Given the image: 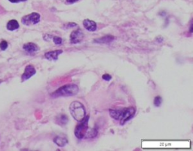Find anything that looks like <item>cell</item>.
<instances>
[{"mask_svg":"<svg viewBox=\"0 0 193 151\" xmlns=\"http://www.w3.org/2000/svg\"><path fill=\"white\" fill-rule=\"evenodd\" d=\"M136 110L133 107H125L121 110H109V115L115 120L119 122L121 126H124L125 123L133 118Z\"/></svg>","mask_w":193,"mask_h":151,"instance_id":"1","label":"cell"},{"mask_svg":"<svg viewBox=\"0 0 193 151\" xmlns=\"http://www.w3.org/2000/svg\"><path fill=\"white\" fill-rule=\"evenodd\" d=\"M78 91H79V88H78L77 85H65V86L59 88L55 91L51 93V97L54 98L60 97H71V96H74L78 94Z\"/></svg>","mask_w":193,"mask_h":151,"instance_id":"2","label":"cell"},{"mask_svg":"<svg viewBox=\"0 0 193 151\" xmlns=\"http://www.w3.org/2000/svg\"><path fill=\"white\" fill-rule=\"evenodd\" d=\"M70 112L72 116L76 120L80 122L86 116V110L85 106L79 101H73L70 106Z\"/></svg>","mask_w":193,"mask_h":151,"instance_id":"3","label":"cell"},{"mask_svg":"<svg viewBox=\"0 0 193 151\" xmlns=\"http://www.w3.org/2000/svg\"><path fill=\"white\" fill-rule=\"evenodd\" d=\"M88 120H89V116H85V117L82 120L79 122L78 125L75 126L74 130L75 136L78 139H82L85 138V134L88 129Z\"/></svg>","mask_w":193,"mask_h":151,"instance_id":"4","label":"cell"},{"mask_svg":"<svg viewBox=\"0 0 193 151\" xmlns=\"http://www.w3.org/2000/svg\"><path fill=\"white\" fill-rule=\"evenodd\" d=\"M40 18H41V16L38 13L33 12L31 14L24 16L21 19V22L24 25L26 26L35 25L40 21Z\"/></svg>","mask_w":193,"mask_h":151,"instance_id":"5","label":"cell"},{"mask_svg":"<svg viewBox=\"0 0 193 151\" xmlns=\"http://www.w3.org/2000/svg\"><path fill=\"white\" fill-rule=\"evenodd\" d=\"M84 33L80 29L72 31L70 35V42L72 44H78L80 43L84 39Z\"/></svg>","mask_w":193,"mask_h":151,"instance_id":"6","label":"cell"},{"mask_svg":"<svg viewBox=\"0 0 193 151\" xmlns=\"http://www.w3.org/2000/svg\"><path fill=\"white\" fill-rule=\"evenodd\" d=\"M36 73V70L35 69V67H33L31 64H29L26 67L25 70H24L23 75L21 76V81L24 82L26 80L29 79L31 78L33 76H34Z\"/></svg>","mask_w":193,"mask_h":151,"instance_id":"7","label":"cell"},{"mask_svg":"<svg viewBox=\"0 0 193 151\" xmlns=\"http://www.w3.org/2000/svg\"><path fill=\"white\" fill-rule=\"evenodd\" d=\"M62 53L63 50H61V49L48 51V52H46L45 54V57L49 61H57L58 59L59 55L62 54Z\"/></svg>","mask_w":193,"mask_h":151,"instance_id":"8","label":"cell"},{"mask_svg":"<svg viewBox=\"0 0 193 151\" xmlns=\"http://www.w3.org/2000/svg\"><path fill=\"white\" fill-rule=\"evenodd\" d=\"M83 26L88 31L94 32L96 30V24L94 20H89V19H85L83 20Z\"/></svg>","mask_w":193,"mask_h":151,"instance_id":"9","label":"cell"},{"mask_svg":"<svg viewBox=\"0 0 193 151\" xmlns=\"http://www.w3.org/2000/svg\"><path fill=\"white\" fill-rule=\"evenodd\" d=\"M23 49L24 51H26L28 53H30V54H32V53H35L39 50L38 46H37L36 44H35V43H33V42H28V43L24 44L23 46Z\"/></svg>","mask_w":193,"mask_h":151,"instance_id":"10","label":"cell"},{"mask_svg":"<svg viewBox=\"0 0 193 151\" xmlns=\"http://www.w3.org/2000/svg\"><path fill=\"white\" fill-rule=\"evenodd\" d=\"M114 39H115V37L113 36L107 35V36H104L103 37L96 39L94 40V42L99 43V44H108V43L112 42Z\"/></svg>","mask_w":193,"mask_h":151,"instance_id":"11","label":"cell"},{"mask_svg":"<svg viewBox=\"0 0 193 151\" xmlns=\"http://www.w3.org/2000/svg\"><path fill=\"white\" fill-rule=\"evenodd\" d=\"M55 123L59 126H65L68 123V117L64 114H60L56 117Z\"/></svg>","mask_w":193,"mask_h":151,"instance_id":"12","label":"cell"},{"mask_svg":"<svg viewBox=\"0 0 193 151\" xmlns=\"http://www.w3.org/2000/svg\"><path fill=\"white\" fill-rule=\"evenodd\" d=\"M54 142L59 147H64L66 144L68 143V140L65 137H60V136H57L54 138Z\"/></svg>","mask_w":193,"mask_h":151,"instance_id":"13","label":"cell"},{"mask_svg":"<svg viewBox=\"0 0 193 151\" xmlns=\"http://www.w3.org/2000/svg\"><path fill=\"white\" fill-rule=\"evenodd\" d=\"M19 27H20V25H19L17 20H9V21L8 22L7 26H6L8 30H10V31H14V30H17V29L19 28Z\"/></svg>","mask_w":193,"mask_h":151,"instance_id":"14","label":"cell"},{"mask_svg":"<svg viewBox=\"0 0 193 151\" xmlns=\"http://www.w3.org/2000/svg\"><path fill=\"white\" fill-rule=\"evenodd\" d=\"M97 130L96 129V128H92V129H91V131H87L86 134H85V137L87 138H95L96 135H97Z\"/></svg>","mask_w":193,"mask_h":151,"instance_id":"15","label":"cell"},{"mask_svg":"<svg viewBox=\"0 0 193 151\" xmlns=\"http://www.w3.org/2000/svg\"><path fill=\"white\" fill-rule=\"evenodd\" d=\"M162 97H161V96H157V97H155V99H154V105H155V107H158L162 105Z\"/></svg>","mask_w":193,"mask_h":151,"instance_id":"16","label":"cell"},{"mask_svg":"<svg viewBox=\"0 0 193 151\" xmlns=\"http://www.w3.org/2000/svg\"><path fill=\"white\" fill-rule=\"evenodd\" d=\"M8 46H9V44H8L7 42H6L5 40H3V41H2L1 42H0V49H1L2 51L6 50L8 48Z\"/></svg>","mask_w":193,"mask_h":151,"instance_id":"17","label":"cell"},{"mask_svg":"<svg viewBox=\"0 0 193 151\" xmlns=\"http://www.w3.org/2000/svg\"><path fill=\"white\" fill-rule=\"evenodd\" d=\"M52 38H53V40H54V42L55 43L56 45L62 44L63 39L60 37H59V36H54V37H52Z\"/></svg>","mask_w":193,"mask_h":151,"instance_id":"18","label":"cell"},{"mask_svg":"<svg viewBox=\"0 0 193 151\" xmlns=\"http://www.w3.org/2000/svg\"><path fill=\"white\" fill-rule=\"evenodd\" d=\"M102 78H103V79H104V80H106V81H109V80H111L112 79V76H111L110 75H109V74H104V75H103V76H102Z\"/></svg>","mask_w":193,"mask_h":151,"instance_id":"19","label":"cell"},{"mask_svg":"<svg viewBox=\"0 0 193 151\" xmlns=\"http://www.w3.org/2000/svg\"><path fill=\"white\" fill-rule=\"evenodd\" d=\"M9 1L12 3H18V2H25V1H27V0H9Z\"/></svg>","mask_w":193,"mask_h":151,"instance_id":"20","label":"cell"},{"mask_svg":"<svg viewBox=\"0 0 193 151\" xmlns=\"http://www.w3.org/2000/svg\"><path fill=\"white\" fill-rule=\"evenodd\" d=\"M75 26H76V24H75V23H69V24H67V26H66V27H75Z\"/></svg>","mask_w":193,"mask_h":151,"instance_id":"21","label":"cell"},{"mask_svg":"<svg viewBox=\"0 0 193 151\" xmlns=\"http://www.w3.org/2000/svg\"><path fill=\"white\" fill-rule=\"evenodd\" d=\"M78 1V0H67V3H68V4H72V3H75Z\"/></svg>","mask_w":193,"mask_h":151,"instance_id":"22","label":"cell"}]
</instances>
